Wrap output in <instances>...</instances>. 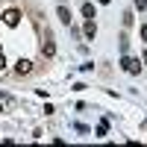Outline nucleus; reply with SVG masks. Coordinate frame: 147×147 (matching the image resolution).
Returning <instances> with one entry per match:
<instances>
[{"label":"nucleus","instance_id":"nucleus-1","mask_svg":"<svg viewBox=\"0 0 147 147\" xmlns=\"http://www.w3.org/2000/svg\"><path fill=\"white\" fill-rule=\"evenodd\" d=\"M3 24L6 27H18L21 24V9H6L3 12Z\"/></svg>","mask_w":147,"mask_h":147},{"label":"nucleus","instance_id":"nucleus-2","mask_svg":"<svg viewBox=\"0 0 147 147\" xmlns=\"http://www.w3.org/2000/svg\"><path fill=\"white\" fill-rule=\"evenodd\" d=\"M121 65H124L127 74H138V71H141V62H138V59H129V56L121 59Z\"/></svg>","mask_w":147,"mask_h":147},{"label":"nucleus","instance_id":"nucleus-3","mask_svg":"<svg viewBox=\"0 0 147 147\" xmlns=\"http://www.w3.org/2000/svg\"><path fill=\"white\" fill-rule=\"evenodd\" d=\"M30 71H32V62H30V59H18V65H15V74H18V77H27Z\"/></svg>","mask_w":147,"mask_h":147},{"label":"nucleus","instance_id":"nucleus-4","mask_svg":"<svg viewBox=\"0 0 147 147\" xmlns=\"http://www.w3.org/2000/svg\"><path fill=\"white\" fill-rule=\"evenodd\" d=\"M82 32H85V38H94V35H97V24H94V18H85Z\"/></svg>","mask_w":147,"mask_h":147},{"label":"nucleus","instance_id":"nucleus-5","mask_svg":"<svg viewBox=\"0 0 147 147\" xmlns=\"http://www.w3.org/2000/svg\"><path fill=\"white\" fill-rule=\"evenodd\" d=\"M41 53H44V56H47V59H50V56H56V44H53V41H50V38H47V41H44V44H41Z\"/></svg>","mask_w":147,"mask_h":147},{"label":"nucleus","instance_id":"nucleus-6","mask_svg":"<svg viewBox=\"0 0 147 147\" xmlns=\"http://www.w3.org/2000/svg\"><path fill=\"white\" fill-rule=\"evenodd\" d=\"M56 18L62 21V24H71V12H68V6H59V9H56Z\"/></svg>","mask_w":147,"mask_h":147},{"label":"nucleus","instance_id":"nucleus-7","mask_svg":"<svg viewBox=\"0 0 147 147\" xmlns=\"http://www.w3.org/2000/svg\"><path fill=\"white\" fill-rule=\"evenodd\" d=\"M82 18H94V6L91 3H82Z\"/></svg>","mask_w":147,"mask_h":147},{"label":"nucleus","instance_id":"nucleus-8","mask_svg":"<svg viewBox=\"0 0 147 147\" xmlns=\"http://www.w3.org/2000/svg\"><path fill=\"white\" fill-rule=\"evenodd\" d=\"M136 9H141V12H144V9H147V0H136Z\"/></svg>","mask_w":147,"mask_h":147},{"label":"nucleus","instance_id":"nucleus-9","mask_svg":"<svg viewBox=\"0 0 147 147\" xmlns=\"http://www.w3.org/2000/svg\"><path fill=\"white\" fill-rule=\"evenodd\" d=\"M141 38L147 41V24H144V27H141Z\"/></svg>","mask_w":147,"mask_h":147},{"label":"nucleus","instance_id":"nucleus-10","mask_svg":"<svg viewBox=\"0 0 147 147\" xmlns=\"http://www.w3.org/2000/svg\"><path fill=\"white\" fill-rule=\"evenodd\" d=\"M6 68V59H3V53H0V71H3Z\"/></svg>","mask_w":147,"mask_h":147},{"label":"nucleus","instance_id":"nucleus-11","mask_svg":"<svg viewBox=\"0 0 147 147\" xmlns=\"http://www.w3.org/2000/svg\"><path fill=\"white\" fill-rule=\"evenodd\" d=\"M144 65H147V53H144Z\"/></svg>","mask_w":147,"mask_h":147}]
</instances>
